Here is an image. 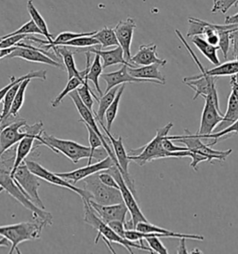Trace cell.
<instances>
[{
	"mask_svg": "<svg viewBox=\"0 0 238 254\" xmlns=\"http://www.w3.org/2000/svg\"><path fill=\"white\" fill-rule=\"evenodd\" d=\"M16 150L8 149L4 152L0 159V192L6 191L10 194L25 209H28L34 218H40L45 221L48 225H52L53 219L52 214L46 209H41L36 204L30 200L29 198L23 194L22 190L16 185L14 179L11 177V171L14 164Z\"/></svg>",
	"mask_w": 238,
	"mask_h": 254,
	"instance_id": "6da1fadb",
	"label": "cell"
},
{
	"mask_svg": "<svg viewBox=\"0 0 238 254\" xmlns=\"http://www.w3.org/2000/svg\"><path fill=\"white\" fill-rule=\"evenodd\" d=\"M172 127V122L168 123L165 127L158 128L156 130V137L147 144L138 149L128 150L127 154L129 155V159L140 166H143L148 162H152L160 158L190 157V151L170 152L164 148L163 139L167 135H169Z\"/></svg>",
	"mask_w": 238,
	"mask_h": 254,
	"instance_id": "7a4b0ae2",
	"label": "cell"
},
{
	"mask_svg": "<svg viewBox=\"0 0 238 254\" xmlns=\"http://www.w3.org/2000/svg\"><path fill=\"white\" fill-rule=\"evenodd\" d=\"M82 200H83V204H84V212H85L84 221L98 231V236H97L96 239H95V243H98L99 239L102 237L104 241L106 242V244L109 247V249H110V251L113 254H116V252L112 248L111 242L118 243V244L125 247L127 250V252L130 253V254H133L132 248L154 254L153 251L149 247H145L144 245H141V244L139 245L133 241L121 238L120 236H119L116 232L112 229L108 224H105L104 221L97 215L95 210L92 209L91 205L89 204V200H86V199H82Z\"/></svg>",
	"mask_w": 238,
	"mask_h": 254,
	"instance_id": "3957f363",
	"label": "cell"
},
{
	"mask_svg": "<svg viewBox=\"0 0 238 254\" xmlns=\"http://www.w3.org/2000/svg\"><path fill=\"white\" fill-rule=\"evenodd\" d=\"M40 145H45L55 153H60L64 157L69 158L74 164L78 163L81 159L88 158V165L91 164L93 159V154L89 146L82 145L78 142L71 140H63L49 135L45 130L39 136L38 140H36L35 149Z\"/></svg>",
	"mask_w": 238,
	"mask_h": 254,
	"instance_id": "277c9868",
	"label": "cell"
},
{
	"mask_svg": "<svg viewBox=\"0 0 238 254\" xmlns=\"http://www.w3.org/2000/svg\"><path fill=\"white\" fill-rule=\"evenodd\" d=\"M48 224L40 218H34L33 221L23 222L19 224H9L0 226V236L8 239L11 243L9 254L16 252L21 254L18 246L25 241L38 239L41 236L42 230Z\"/></svg>",
	"mask_w": 238,
	"mask_h": 254,
	"instance_id": "5b68a950",
	"label": "cell"
},
{
	"mask_svg": "<svg viewBox=\"0 0 238 254\" xmlns=\"http://www.w3.org/2000/svg\"><path fill=\"white\" fill-rule=\"evenodd\" d=\"M43 123L41 121L34 125H27L26 120L13 121L2 128H0V146L1 156L7 150L20 142L24 137L30 134H40L43 131Z\"/></svg>",
	"mask_w": 238,
	"mask_h": 254,
	"instance_id": "8992f818",
	"label": "cell"
},
{
	"mask_svg": "<svg viewBox=\"0 0 238 254\" xmlns=\"http://www.w3.org/2000/svg\"><path fill=\"white\" fill-rule=\"evenodd\" d=\"M84 188L89 194L90 199L101 205H114L123 203V198L119 188L108 187L101 182L99 172L85 178Z\"/></svg>",
	"mask_w": 238,
	"mask_h": 254,
	"instance_id": "52a82bcc",
	"label": "cell"
},
{
	"mask_svg": "<svg viewBox=\"0 0 238 254\" xmlns=\"http://www.w3.org/2000/svg\"><path fill=\"white\" fill-rule=\"evenodd\" d=\"M106 172L111 173L114 176V178L118 182L119 186V190L123 198V202L125 203L128 212L130 213V220L126 224V229H135L136 225L141 223V222H148L146 217L142 213L139 204L135 198V195L133 193L130 191V189L127 187L125 183V181L122 177L121 172H119L118 167L114 165L110 169L105 170Z\"/></svg>",
	"mask_w": 238,
	"mask_h": 254,
	"instance_id": "ba28073f",
	"label": "cell"
},
{
	"mask_svg": "<svg viewBox=\"0 0 238 254\" xmlns=\"http://www.w3.org/2000/svg\"><path fill=\"white\" fill-rule=\"evenodd\" d=\"M185 134L178 135V136H170L168 138L171 140H175L178 142H181L188 148V151L200 154L202 156L207 157L209 163H211L214 159L224 161L227 157L230 156L233 150L228 149L225 151H218L211 148L208 144H205L201 141V138L197 137L196 134L191 133L188 129L184 130Z\"/></svg>",
	"mask_w": 238,
	"mask_h": 254,
	"instance_id": "9c48e42d",
	"label": "cell"
},
{
	"mask_svg": "<svg viewBox=\"0 0 238 254\" xmlns=\"http://www.w3.org/2000/svg\"><path fill=\"white\" fill-rule=\"evenodd\" d=\"M13 179L16 185L22 190V193L25 194L31 201L36 204L39 208L46 209L43 201L41 200L38 194V189L41 187L39 178L35 173L30 171L25 162H22V164L17 168L13 175Z\"/></svg>",
	"mask_w": 238,
	"mask_h": 254,
	"instance_id": "30bf717a",
	"label": "cell"
},
{
	"mask_svg": "<svg viewBox=\"0 0 238 254\" xmlns=\"http://www.w3.org/2000/svg\"><path fill=\"white\" fill-rule=\"evenodd\" d=\"M7 58H21L22 60L32 63L45 64L54 67L63 69V65L59 62V57L56 54H51L43 49L24 43H18L14 51Z\"/></svg>",
	"mask_w": 238,
	"mask_h": 254,
	"instance_id": "8fae6325",
	"label": "cell"
},
{
	"mask_svg": "<svg viewBox=\"0 0 238 254\" xmlns=\"http://www.w3.org/2000/svg\"><path fill=\"white\" fill-rule=\"evenodd\" d=\"M216 79H217V76L200 74V75L185 77L183 78V82L194 90L193 100H196V98L199 96H203L204 99L207 98L213 105H215L216 108L219 111H221L219 96L216 89Z\"/></svg>",
	"mask_w": 238,
	"mask_h": 254,
	"instance_id": "7c38bea8",
	"label": "cell"
},
{
	"mask_svg": "<svg viewBox=\"0 0 238 254\" xmlns=\"http://www.w3.org/2000/svg\"><path fill=\"white\" fill-rule=\"evenodd\" d=\"M101 127H103V129L105 132L106 136L109 139V142L112 144L113 147V151L114 154L116 156V158L118 160L119 163V172H121L122 177L125 181L126 186L130 189V191L133 193L134 195L136 196V188H135V185H134L133 179H131L129 173H128V165L129 162L131 161L129 159V155L127 154L126 148L124 146V142H123V138L122 136H119L118 139H116L113 135L111 134L110 130L107 129V127L104 126V122H99Z\"/></svg>",
	"mask_w": 238,
	"mask_h": 254,
	"instance_id": "4fadbf2b",
	"label": "cell"
},
{
	"mask_svg": "<svg viewBox=\"0 0 238 254\" xmlns=\"http://www.w3.org/2000/svg\"><path fill=\"white\" fill-rule=\"evenodd\" d=\"M25 164L28 167L31 172L35 173L38 178L44 180L46 182H48L49 184H52L54 186H58L60 187H63L69 189L71 191L74 192L75 194H78L82 199H86L89 200L90 194L83 188L74 187V185L71 184L70 182H68L66 180L62 179L61 177H60L57 173H53V172L48 171L47 169H45L44 167H42L39 163H37L36 161L33 160H24Z\"/></svg>",
	"mask_w": 238,
	"mask_h": 254,
	"instance_id": "5bb4252c",
	"label": "cell"
},
{
	"mask_svg": "<svg viewBox=\"0 0 238 254\" xmlns=\"http://www.w3.org/2000/svg\"><path fill=\"white\" fill-rule=\"evenodd\" d=\"M68 95L70 96V98L72 99V101L74 102V106L76 107V109H77V111H78V114H79L80 117H81V120H79V122H82V123H84V124L89 125V127H91V128L96 132L97 134L100 136V138H101L102 141H103L104 149L107 151L108 156L111 157L112 158L114 159V161H115V163H116V166L119 168V163H118V160H117L116 156H115V154H114V151L112 149L109 142L105 140L106 136H104V135L101 132L100 128L98 127L96 122V118L94 117L93 112H91L89 108L83 104V102H82L81 99L79 97V95H78L76 90L71 91Z\"/></svg>",
	"mask_w": 238,
	"mask_h": 254,
	"instance_id": "9a60e30c",
	"label": "cell"
},
{
	"mask_svg": "<svg viewBox=\"0 0 238 254\" xmlns=\"http://www.w3.org/2000/svg\"><path fill=\"white\" fill-rule=\"evenodd\" d=\"M114 165H116L114 159L111 157H105L103 160L98 161L95 164L87 165L86 167H83L80 169H77L75 171L70 172H60L57 173L60 177L62 179L66 180L71 184L75 185L77 182L89 177L90 175L97 173V172H103L105 170L110 169Z\"/></svg>",
	"mask_w": 238,
	"mask_h": 254,
	"instance_id": "2e32d148",
	"label": "cell"
},
{
	"mask_svg": "<svg viewBox=\"0 0 238 254\" xmlns=\"http://www.w3.org/2000/svg\"><path fill=\"white\" fill-rule=\"evenodd\" d=\"M137 27L133 18H126V20L120 21L114 29L118 38L119 44L124 53V58L126 62L130 63L131 59V44L133 39L134 31Z\"/></svg>",
	"mask_w": 238,
	"mask_h": 254,
	"instance_id": "e0dca14e",
	"label": "cell"
},
{
	"mask_svg": "<svg viewBox=\"0 0 238 254\" xmlns=\"http://www.w3.org/2000/svg\"><path fill=\"white\" fill-rule=\"evenodd\" d=\"M54 53L62 59L64 64V66L66 68L68 79H71L72 77H78L83 81H85V77L89 72V66H90V55L91 53L89 52H86V57H87V64L86 68L83 71H78L75 62H74V53L70 50H68L65 46H54L52 48Z\"/></svg>",
	"mask_w": 238,
	"mask_h": 254,
	"instance_id": "ac0fdd59",
	"label": "cell"
},
{
	"mask_svg": "<svg viewBox=\"0 0 238 254\" xmlns=\"http://www.w3.org/2000/svg\"><path fill=\"white\" fill-rule=\"evenodd\" d=\"M223 114L219 111L208 99L205 98V106L201 116L200 127L195 133L197 137L203 138L206 135L212 133L218 124L223 120Z\"/></svg>",
	"mask_w": 238,
	"mask_h": 254,
	"instance_id": "d6986e66",
	"label": "cell"
},
{
	"mask_svg": "<svg viewBox=\"0 0 238 254\" xmlns=\"http://www.w3.org/2000/svg\"><path fill=\"white\" fill-rule=\"evenodd\" d=\"M89 202L92 209L95 210L97 215L105 224H108L112 221H121L124 224H126V216L128 210L124 202L114 205H101L91 199H89Z\"/></svg>",
	"mask_w": 238,
	"mask_h": 254,
	"instance_id": "ffe728a7",
	"label": "cell"
},
{
	"mask_svg": "<svg viewBox=\"0 0 238 254\" xmlns=\"http://www.w3.org/2000/svg\"><path fill=\"white\" fill-rule=\"evenodd\" d=\"M156 49H157V46L154 43L140 46L138 53H136L134 56H131L130 64H132L135 66L150 65L154 64H158L159 66H165L168 64V61L160 59L157 57Z\"/></svg>",
	"mask_w": 238,
	"mask_h": 254,
	"instance_id": "44dd1931",
	"label": "cell"
},
{
	"mask_svg": "<svg viewBox=\"0 0 238 254\" xmlns=\"http://www.w3.org/2000/svg\"><path fill=\"white\" fill-rule=\"evenodd\" d=\"M127 67L128 66L126 64H122L120 69L116 72L105 73V74L101 75V77L106 82L105 92H107L108 90H111L115 87H118L121 84H124V83H151L149 80L134 77L128 73Z\"/></svg>",
	"mask_w": 238,
	"mask_h": 254,
	"instance_id": "7402d4cb",
	"label": "cell"
},
{
	"mask_svg": "<svg viewBox=\"0 0 238 254\" xmlns=\"http://www.w3.org/2000/svg\"><path fill=\"white\" fill-rule=\"evenodd\" d=\"M87 52L98 54L101 57V59L103 60L104 69L116 64H121V65L126 64L128 67H135V65L126 62V59L124 58V53L120 46H118L116 49L110 50V51H102L100 47L98 49L89 47Z\"/></svg>",
	"mask_w": 238,
	"mask_h": 254,
	"instance_id": "603a6c76",
	"label": "cell"
},
{
	"mask_svg": "<svg viewBox=\"0 0 238 254\" xmlns=\"http://www.w3.org/2000/svg\"><path fill=\"white\" fill-rule=\"evenodd\" d=\"M158 67V64H154L150 65H143L141 67H127V70L128 73L136 78L149 80L151 83L165 85L166 79Z\"/></svg>",
	"mask_w": 238,
	"mask_h": 254,
	"instance_id": "cb8c5ba5",
	"label": "cell"
},
{
	"mask_svg": "<svg viewBox=\"0 0 238 254\" xmlns=\"http://www.w3.org/2000/svg\"><path fill=\"white\" fill-rule=\"evenodd\" d=\"M40 134L28 135L18 142V146L16 148V154H15L14 164H13V168L11 171L12 178H13V175H14L17 168L22 164V162H24V160L26 159V157H28L30 153L35 149V147H34L35 142H36V140H38Z\"/></svg>",
	"mask_w": 238,
	"mask_h": 254,
	"instance_id": "d4e9b609",
	"label": "cell"
},
{
	"mask_svg": "<svg viewBox=\"0 0 238 254\" xmlns=\"http://www.w3.org/2000/svg\"><path fill=\"white\" fill-rule=\"evenodd\" d=\"M27 10H28V13L31 16V19L34 21V23L37 24V27L40 29V31L42 32V35L44 36L45 38H47V41L42 40V39H39V38H34V37H27L26 38H28L32 41H35L37 43H40V44H50L52 43V40L54 39L53 36L50 33L49 28H48V25L47 23L44 20V18L42 17V15L39 13V11L37 10V8L35 7V5L33 4V1L32 0H28L27 1Z\"/></svg>",
	"mask_w": 238,
	"mask_h": 254,
	"instance_id": "484cf974",
	"label": "cell"
},
{
	"mask_svg": "<svg viewBox=\"0 0 238 254\" xmlns=\"http://www.w3.org/2000/svg\"><path fill=\"white\" fill-rule=\"evenodd\" d=\"M136 230L143 232V233H162L169 235L170 238H176V239H193V240H200L203 241L205 238L199 235H193V234H181V233H176V232L171 231L164 229L162 227L156 226L154 224H150L149 222H141L136 225Z\"/></svg>",
	"mask_w": 238,
	"mask_h": 254,
	"instance_id": "4316f807",
	"label": "cell"
},
{
	"mask_svg": "<svg viewBox=\"0 0 238 254\" xmlns=\"http://www.w3.org/2000/svg\"><path fill=\"white\" fill-rule=\"evenodd\" d=\"M238 120V99L232 92L228 99V105L226 113L223 114V120L215 127L216 132L229 127Z\"/></svg>",
	"mask_w": 238,
	"mask_h": 254,
	"instance_id": "83f0119b",
	"label": "cell"
},
{
	"mask_svg": "<svg viewBox=\"0 0 238 254\" xmlns=\"http://www.w3.org/2000/svg\"><path fill=\"white\" fill-rule=\"evenodd\" d=\"M192 42L212 64H214L216 66L221 64V62L219 60L218 54H217V51L220 50L218 46L215 47V46L210 45L205 38H201L200 36L193 37Z\"/></svg>",
	"mask_w": 238,
	"mask_h": 254,
	"instance_id": "f1b7e54d",
	"label": "cell"
},
{
	"mask_svg": "<svg viewBox=\"0 0 238 254\" xmlns=\"http://www.w3.org/2000/svg\"><path fill=\"white\" fill-rule=\"evenodd\" d=\"M238 24H224V27L217 30L219 36V49L222 51L224 57V60L228 59V53L230 51L231 41L230 34L232 31L238 29Z\"/></svg>",
	"mask_w": 238,
	"mask_h": 254,
	"instance_id": "f546056e",
	"label": "cell"
},
{
	"mask_svg": "<svg viewBox=\"0 0 238 254\" xmlns=\"http://www.w3.org/2000/svg\"><path fill=\"white\" fill-rule=\"evenodd\" d=\"M103 64H102V62H101V57L95 54V57H94V60L92 62V64H90L89 66V72L86 75L85 78H87L89 81H91L93 83L95 89H96L98 93L100 94V96H103L104 93L100 88V83H99V78L101 77V75L103 74Z\"/></svg>",
	"mask_w": 238,
	"mask_h": 254,
	"instance_id": "4dcf8cb0",
	"label": "cell"
},
{
	"mask_svg": "<svg viewBox=\"0 0 238 254\" xmlns=\"http://www.w3.org/2000/svg\"><path fill=\"white\" fill-rule=\"evenodd\" d=\"M126 89V83L122 84L121 86H119V90L116 95V97L114 99L113 103H112L110 106L107 108L104 118L106 120V124H107V129L111 130L112 125L114 123V121L116 120L117 116H118V112H119V104H120V100L123 95L124 90Z\"/></svg>",
	"mask_w": 238,
	"mask_h": 254,
	"instance_id": "1f68e13d",
	"label": "cell"
},
{
	"mask_svg": "<svg viewBox=\"0 0 238 254\" xmlns=\"http://www.w3.org/2000/svg\"><path fill=\"white\" fill-rule=\"evenodd\" d=\"M119 90V86L115 87L110 90H108L107 92H105L103 96H101V99H99L98 103H99V107L98 110L95 113V118L99 122H104V115L107 110V108L110 106L114 99L116 97L117 93Z\"/></svg>",
	"mask_w": 238,
	"mask_h": 254,
	"instance_id": "d6a6232c",
	"label": "cell"
},
{
	"mask_svg": "<svg viewBox=\"0 0 238 254\" xmlns=\"http://www.w3.org/2000/svg\"><path fill=\"white\" fill-rule=\"evenodd\" d=\"M31 78H27V79H24L23 81L21 82V85L18 89V91L16 92V95H15L14 100H13V103L11 105V108H10V111L8 113L7 117H11V118H16L19 114V111L21 110V108L23 105L24 103V99H25V92H26V89L28 87L30 82H31ZM6 119V118H5Z\"/></svg>",
	"mask_w": 238,
	"mask_h": 254,
	"instance_id": "836d02e7",
	"label": "cell"
},
{
	"mask_svg": "<svg viewBox=\"0 0 238 254\" xmlns=\"http://www.w3.org/2000/svg\"><path fill=\"white\" fill-rule=\"evenodd\" d=\"M93 38H96L99 41L101 49L119 46L115 30L106 26L101 31H96V33L93 35Z\"/></svg>",
	"mask_w": 238,
	"mask_h": 254,
	"instance_id": "e575fe53",
	"label": "cell"
},
{
	"mask_svg": "<svg viewBox=\"0 0 238 254\" xmlns=\"http://www.w3.org/2000/svg\"><path fill=\"white\" fill-rule=\"evenodd\" d=\"M27 78H31V79L38 78V79H41V80H46L47 79V71L46 70L33 71V72H30L28 74L22 75V76L18 77V78H15V76H11L10 77V82L8 83L6 87H4L3 89L0 90V102L3 101V99L5 97V95L7 94V91L12 86H14L17 83L22 82L24 79H27Z\"/></svg>",
	"mask_w": 238,
	"mask_h": 254,
	"instance_id": "d590c367",
	"label": "cell"
},
{
	"mask_svg": "<svg viewBox=\"0 0 238 254\" xmlns=\"http://www.w3.org/2000/svg\"><path fill=\"white\" fill-rule=\"evenodd\" d=\"M206 74L212 76H224V75H234L238 74V61L226 62L223 64H219L215 68L207 70Z\"/></svg>",
	"mask_w": 238,
	"mask_h": 254,
	"instance_id": "8d00e7d4",
	"label": "cell"
},
{
	"mask_svg": "<svg viewBox=\"0 0 238 254\" xmlns=\"http://www.w3.org/2000/svg\"><path fill=\"white\" fill-rule=\"evenodd\" d=\"M76 91L81 99L83 104L86 105L91 112H93V105H94V101L93 97L95 98L97 102L99 101V98L97 97L94 94V92L91 90L89 85V80L85 78V81L82 84L80 87L76 89Z\"/></svg>",
	"mask_w": 238,
	"mask_h": 254,
	"instance_id": "74e56055",
	"label": "cell"
},
{
	"mask_svg": "<svg viewBox=\"0 0 238 254\" xmlns=\"http://www.w3.org/2000/svg\"><path fill=\"white\" fill-rule=\"evenodd\" d=\"M84 83L83 80L78 77H72L71 79H68L65 88L62 90V91L60 93L57 97L55 98L53 101H52V107L56 108L59 106L60 104L62 102V100L66 97L67 95L73 91V90H76L78 87H80L82 84Z\"/></svg>",
	"mask_w": 238,
	"mask_h": 254,
	"instance_id": "f35d334b",
	"label": "cell"
},
{
	"mask_svg": "<svg viewBox=\"0 0 238 254\" xmlns=\"http://www.w3.org/2000/svg\"><path fill=\"white\" fill-rule=\"evenodd\" d=\"M58 46L74 47V48H89V47L100 46V43L96 38H93V36H86V37L74 38L72 40L60 43Z\"/></svg>",
	"mask_w": 238,
	"mask_h": 254,
	"instance_id": "ab89813d",
	"label": "cell"
},
{
	"mask_svg": "<svg viewBox=\"0 0 238 254\" xmlns=\"http://www.w3.org/2000/svg\"><path fill=\"white\" fill-rule=\"evenodd\" d=\"M231 133H238V120L234 122L229 127L224 128L223 130L217 131L215 133H210V134L204 136L202 139H213L214 142H209L208 146H213L215 145L217 142H219L223 137H225Z\"/></svg>",
	"mask_w": 238,
	"mask_h": 254,
	"instance_id": "60d3db41",
	"label": "cell"
},
{
	"mask_svg": "<svg viewBox=\"0 0 238 254\" xmlns=\"http://www.w3.org/2000/svg\"><path fill=\"white\" fill-rule=\"evenodd\" d=\"M21 85V82L17 83L14 86H12L9 90L7 91V94L5 95V97L3 99V109H2V120H4L5 118H7L8 113L10 111L11 105L13 103L16 92L18 91V89Z\"/></svg>",
	"mask_w": 238,
	"mask_h": 254,
	"instance_id": "b9f144b4",
	"label": "cell"
},
{
	"mask_svg": "<svg viewBox=\"0 0 238 254\" xmlns=\"http://www.w3.org/2000/svg\"><path fill=\"white\" fill-rule=\"evenodd\" d=\"M238 0H213V6L211 8L212 13H218L221 12L225 14L229 8L233 6H238Z\"/></svg>",
	"mask_w": 238,
	"mask_h": 254,
	"instance_id": "7bdbcfd3",
	"label": "cell"
},
{
	"mask_svg": "<svg viewBox=\"0 0 238 254\" xmlns=\"http://www.w3.org/2000/svg\"><path fill=\"white\" fill-rule=\"evenodd\" d=\"M32 34L42 35V32L37 27V24L34 23V21L31 19L27 23H24L21 28H19L18 30L15 31L13 33L7 34V35L14 36V35H32Z\"/></svg>",
	"mask_w": 238,
	"mask_h": 254,
	"instance_id": "ee69618b",
	"label": "cell"
},
{
	"mask_svg": "<svg viewBox=\"0 0 238 254\" xmlns=\"http://www.w3.org/2000/svg\"><path fill=\"white\" fill-rule=\"evenodd\" d=\"M28 37V35H14V36H3L1 37V41H0V49H7L11 48L20 43L23 39Z\"/></svg>",
	"mask_w": 238,
	"mask_h": 254,
	"instance_id": "f6af8a7d",
	"label": "cell"
},
{
	"mask_svg": "<svg viewBox=\"0 0 238 254\" xmlns=\"http://www.w3.org/2000/svg\"><path fill=\"white\" fill-rule=\"evenodd\" d=\"M144 240H146V242L148 243L149 248L153 251L154 254H169L168 249L164 246L162 241L158 237H148V238H145Z\"/></svg>",
	"mask_w": 238,
	"mask_h": 254,
	"instance_id": "bcb514c9",
	"label": "cell"
},
{
	"mask_svg": "<svg viewBox=\"0 0 238 254\" xmlns=\"http://www.w3.org/2000/svg\"><path fill=\"white\" fill-rule=\"evenodd\" d=\"M99 178L101 180L102 183H104V185L108 186V187H115V188H119V186L118 182L114 178V176L111 173H109L106 171L99 172Z\"/></svg>",
	"mask_w": 238,
	"mask_h": 254,
	"instance_id": "7dc6e473",
	"label": "cell"
},
{
	"mask_svg": "<svg viewBox=\"0 0 238 254\" xmlns=\"http://www.w3.org/2000/svg\"><path fill=\"white\" fill-rule=\"evenodd\" d=\"M107 224L121 238L126 239V236H125L126 230V224H124L121 221H112V222L108 223Z\"/></svg>",
	"mask_w": 238,
	"mask_h": 254,
	"instance_id": "c3c4849f",
	"label": "cell"
},
{
	"mask_svg": "<svg viewBox=\"0 0 238 254\" xmlns=\"http://www.w3.org/2000/svg\"><path fill=\"white\" fill-rule=\"evenodd\" d=\"M164 148L170 152H180V151H188V148L186 146H177L175 145L172 140L168 138V135L163 139Z\"/></svg>",
	"mask_w": 238,
	"mask_h": 254,
	"instance_id": "681fc988",
	"label": "cell"
},
{
	"mask_svg": "<svg viewBox=\"0 0 238 254\" xmlns=\"http://www.w3.org/2000/svg\"><path fill=\"white\" fill-rule=\"evenodd\" d=\"M190 157H192V163H191L190 166L193 168L194 171H197V166H198L200 162H202V161H208L207 157L202 156L200 154L193 153V152H190Z\"/></svg>",
	"mask_w": 238,
	"mask_h": 254,
	"instance_id": "f907efd6",
	"label": "cell"
},
{
	"mask_svg": "<svg viewBox=\"0 0 238 254\" xmlns=\"http://www.w3.org/2000/svg\"><path fill=\"white\" fill-rule=\"evenodd\" d=\"M231 87H232V93L238 99V75H231Z\"/></svg>",
	"mask_w": 238,
	"mask_h": 254,
	"instance_id": "816d5d0a",
	"label": "cell"
},
{
	"mask_svg": "<svg viewBox=\"0 0 238 254\" xmlns=\"http://www.w3.org/2000/svg\"><path fill=\"white\" fill-rule=\"evenodd\" d=\"M186 239H179V244H178V250H177V254H188V251L186 249L185 246Z\"/></svg>",
	"mask_w": 238,
	"mask_h": 254,
	"instance_id": "f5cc1de1",
	"label": "cell"
},
{
	"mask_svg": "<svg viewBox=\"0 0 238 254\" xmlns=\"http://www.w3.org/2000/svg\"><path fill=\"white\" fill-rule=\"evenodd\" d=\"M224 23L225 24H238V12L234 15L227 16Z\"/></svg>",
	"mask_w": 238,
	"mask_h": 254,
	"instance_id": "db71d44e",
	"label": "cell"
},
{
	"mask_svg": "<svg viewBox=\"0 0 238 254\" xmlns=\"http://www.w3.org/2000/svg\"><path fill=\"white\" fill-rule=\"evenodd\" d=\"M8 246H11L10 241H9L8 239H6V238H3V237H2V239H0V247Z\"/></svg>",
	"mask_w": 238,
	"mask_h": 254,
	"instance_id": "11a10c76",
	"label": "cell"
},
{
	"mask_svg": "<svg viewBox=\"0 0 238 254\" xmlns=\"http://www.w3.org/2000/svg\"><path fill=\"white\" fill-rule=\"evenodd\" d=\"M235 60L238 61V52L237 53V54L235 55Z\"/></svg>",
	"mask_w": 238,
	"mask_h": 254,
	"instance_id": "9f6ffc18",
	"label": "cell"
},
{
	"mask_svg": "<svg viewBox=\"0 0 238 254\" xmlns=\"http://www.w3.org/2000/svg\"><path fill=\"white\" fill-rule=\"evenodd\" d=\"M0 120H2V113H0Z\"/></svg>",
	"mask_w": 238,
	"mask_h": 254,
	"instance_id": "6f0895ef",
	"label": "cell"
},
{
	"mask_svg": "<svg viewBox=\"0 0 238 254\" xmlns=\"http://www.w3.org/2000/svg\"><path fill=\"white\" fill-rule=\"evenodd\" d=\"M0 159H1V146H0Z\"/></svg>",
	"mask_w": 238,
	"mask_h": 254,
	"instance_id": "680465c9",
	"label": "cell"
}]
</instances>
